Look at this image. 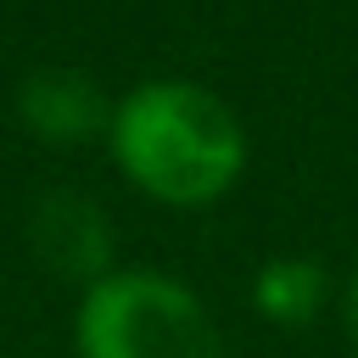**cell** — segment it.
Instances as JSON below:
<instances>
[{
  "label": "cell",
  "instance_id": "1",
  "mask_svg": "<svg viewBox=\"0 0 358 358\" xmlns=\"http://www.w3.org/2000/svg\"><path fill=\"white\" fill-rule=\"evenodd\" d=\"M112 151L140 190L190 207L235 185L246 162V134L213 90L185 78H157L117 101Z\"/></svg>",
  "mask_w": 358,
  "mask_h": 358
},
{
  "label": "cell",
  "instance_id": "2",
  "mask_svg": "<svg viewBox=\"0 0 358 358\" xmlns=\"http://www.w3.org/2000/svg\"><path fill=\"white\" fill-rule=\"evenodd\" d=\"M84 358H224L218 324L207 308L162 274L129 268L90 285L78 308Z\"/></svg>",
  "mask_w": 358,
  "mask_h": 358
},
{
  "label": "cell",
  "instance_id": "3",
  "mask_svg": "<svg viewBox=\"0 0 358 358\" xmlns=\"http://www.w3.org/2000/svg\"><path fill=\"white\" fill-rule=\"evenodd\" d=\"M28 246L50 274H95V280H106L112 229H106V213L90 196L50 190L28 213Z\"/></svg>",
  "mask_w": 358,
  "mask_h": 358
},
{
  "label": "cell",
  "instance_id": "4",
  "mask_svg": "<svg viewBox=\"0 0 358 358\" xmlns=\"http://www.w3.org/2000/svg\"><path fill=\"white\" fill-rule=\"evenodd\" d=\"M28 129H39L45 140H90L95 129H112V112L95 90V78L73 73V67H39L22 78L17 95Z\"/></svg>",
  "mask_w": 358,
  "mask_h": 358
},
{
  "label": "cell",
  "instance_id": "5",
  "mask_svg": "<svg viewBox=\"0 0 358 358\" xmlns=\"http://www.w3.org/2000/svg\"><path fill=\"white\" fill-rule=\"evenodd\" d=\"M252 302H257V313L274 319V324H302V319H313L319 302H324V268H319L313 257H274V263L257 268Z\"/></svg>",
  "mask_w": 358,
  "mask_h": 358
},
{
  "label": "cell",
  "instance_id": "6",
  "mask_svg": "<svg viewBox=\"0 0 358 358\" xmlns=\"http://www.w3.org/2000/svg\"><path fill=\"white\" fill-rule=\"evenodd\" d=\"M347 336H352V352H358V274H352V291H347Z\"/></svg>",
  "mask_w": 358,
  "mask_h": 358
}]
</instances>
